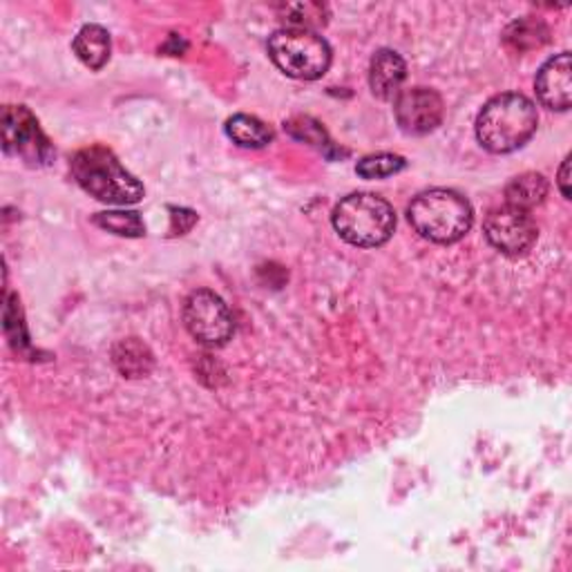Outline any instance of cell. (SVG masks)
I'll return each mask as SVG.
<instances>
[{
	"label": "cell",
	"instance_id": "6",
	"mask_svg": "<svg viewBox=\"0 0 572 572\" xmlns=\"http://www.w3.org/2000/svg\"><path fill=\"white\" fill-rule=\"evenodd\" d=\"M3 150L32 168L55 161V146L26 106H8L3 112Z\"/></svg>",
	"mask_w": 572,
	"mask_h": 572
},
{
	"label": "cell",
	"instance_id": "11",
	"mask_svg": "<svg viewBox=\"0 0 572 572\" xmlns=\"http://www.w3.org/2000/svg\"><path fill=\"white\" fill-rule=\"evenodd\" d=\"M407 79V66L394 50H378L369 66V88L381 101H394Z\"/></svg>",
	"mask_w": 572,
	"mask_h": 572
},
{
	"label": "cell",
	"instance_id": "2",
	"mask_svg": "<svg viewBox=\"0 0 572 572\" xmlns=\"http://www.w3.org/2000/svg\"><path fill=\"white\" fill-rule=\"evenodd\" d=\"M72 175L88 195L103 204L132 206L146 195L144 184L130 175L106 146L79 150L72 159Z\"/></svg>",
	"mask_w": 572,
	"mask_h": 572
},
{
	"label": "cell",
	"instance_id": "16",
	"mask_svg": "<svg viewBox=\"0 0 572 572\" xmlns=\"http://www.w3.org/2000/svg\"><path fill=\"white\" fill-rule=\"evenodd\" d=\"M282 23L286 30H307L314 32L327 26V8L320 3H294L279 8Z\"/></svg>",
	"mask_w": 572,
	"mask_h": 572
},
{
	"label": "cell",
	"instance_id": "20",
	"mask_svg": "<svg viewBox=\"0 0 572 572\" xmlns=\"http://www.w3.org/2000/svg\"><path fill=\"white\" fill-rule=\"evenodd\" d=\"M284 130L289 132L294 139L307 141V144L316 146L318 150H323V152H327V155L334 150V144L329 141L325 128H323L318 121L309 119V117H296V119H292V121H286V124H284Z\"/></svg>",
	"mask_w": 572,
	"mask_h": 572
},
{
	"label": "cell",
	"instance_id": "18",
	"mask_svg": "<svg viewBox=\"0 0 572 572\" xmlns=\"http://www.w3.org/2000/svg\"><path fill=\"white\" fill-rule=\"evenodd\" d=\"M548 41V28L541 21H516L505 30V43L519 52L541 48Z\"/></svg>",
	"mask_w": 572,
	"mask_h": 572
},
{
	"label": "cell",
	"instance_id": "9",
	"mask_svg": "<svg viewBox=\"0 0 572 572\" xmlns=\"http://www.w3.org/2000/svg\"><path fill=\"white\" fill-rule=\"evenodd\" d=\"M443 99L430 88L401 90L394 99V115L405 135L423 137L434 132L443 121Z\"/></svg>",
	"mask_w": 572,
	"mask_h": 572
},
{
	"label": "cell",
	"instance_id": "8",
	"mask_svg": "<svg viewBox=\"0 0 572 572\" xmlns=\"http://www.w3.org/2000/svg\"><path fill=\"white\" fill-rule=\"evenodd\" d=\"M487 241L507 257L525 255L539 235L536 221L527 210L501 206L490 210L483 224Z\"/></svg>",
	"mask_w": 572,
	"mask_h": 572
},
{
	"label": "cell",
	"instance_id": "4",
	"mask_svg": "<svg viewBox=\"0 0 572 572\" xmlns=\"http://www.w3.org/2000/svg\"><path fill=\"white\" fill-rule=\"evenodd\" d=\"M334 228L352 246L376 248L396 230L392 204L374 193H354L334 208Z\"/></svg>",
	"mask_w": 572,
	"mask_h": 572
},
{
	"label": "cell",
	"instance_id": "15",
	"mask_svg": "<svg viewBox=\"0 0 572 572\" xmlns=\"http://www.w3.org/2000/svg\"><path fill=\"white\" fill-rule=\"evenodd\" d=\"M226 135L239 148L259 150L273 141V130L250 115H235L226 121Z\"/></svg>",
	"mask_w": 572,
	"mask_h": 572
},
{
	"label": "cell",
	"instance_id": "21",
	"mask_svg": "<svg viewBox=\"0 0 572 572\" xmlns=\"http://www.w3.org/2000/svg\"><path fill=\"white\" fill-rule=\"evenodd\" d=\"M559 190L565 199H570V155L563 159L561 168H559Z\"/></svg>",
	"mask_w": 572,
	"mask_h": 572
},
{
	"label": "cell",
	"instance_id": "14",
	"mask_svg": "<svg viewBox=\"0 0 572 572\" xmlns=\"http://www.w3.org/2000/svg\"><path fill=\"white\" fill-rule=\"evenodd\" d=\"M548 190H550V186L543 175H539V172L519 175L505 186V206L530 213L534 206L543 204V199L548 197Z\"/></svg>",
	"mask_w": 572,
	"mask_h": 572
},
{
	"label": "cell",
	"instance_id": "17",
	"mask_svg": "<svg viewBox=\"0 0 572 572\" xmlns=\"http://www.w3.org/2000/svg\"><path fill=\"white\" fill-rule=\"evenodd\" d=\"M95 224L108 233L121 237H141L146 235V224L135 210H106L95 215Z\"/></svg>",
	"mask_w": 572,
	"mask_h": 572
},
{
	"label": "cell",
	"instance_id": "12",
	"mask_svg": "<svg viewBox=\"0 0 572 572\" xmlns=\"http://www.w3.org/2000/svg\"><path fill=\"white\" fill-rule=\"evenodd\" d=\"M112 363L126 378H146L155 367V356L139 338H126L112 347Z\"/></svg>",
	"mask_w": 572,
	"mask_h": 572
},
{
	"label": "cell",
	"instance_id": "5",
	"mask_svg": "<svg viewBox=\"0 0 572 572\" xmlns=\"http://www.w3.org/2000/svg\"><path fill=\"white\" fill-rule=\"evenodd\" d=\"M270 61L292 79L316 81L327 75L332 66V48L316 32L277 30L266 43Z\"/></svg>",
	"mask_w": 572,
	"mask_h": 572
},
{
	"label": "cell",
	"instance_id": "13",
	"mask_svg": "<svg viewBox=\"0 0 572 572\" xmlns=\"http://www.w3.org/2000/svg\"><path fill=\"white\" fill-rule=\"evenodd\" d=\"M72 48H75V55L81 59V63L88 66L90 70H101L110 61V52H112L110 34L101 26H83Z\"/></svg>",
	"mask_w": 572,
	"mask_h": 572
},
{
	"label": "cell",
	"instance_id": "3",
	"mask_svg": "<svg viewBox=\"0 0 572 572\" xmlns=\"http://www.w3.org/2000/svg\"><path fill=\"white\" fill-rule=\"evenodd\" d=\"M414 230L434 244H454L463 239L474 221L470 201L447 188L421 193L407 208Z\"/></svg>",
	"mask_w": 572,
	"mask_h": 572
},
{
	"label": "cell",
	"instance_id": "7",
	"mask_svg": "<svg viewBox=\"0 0 572 572\" xmlns=\"http://www.w3.org/2000/svg\"><path fill=\"white\" fill-rule=\"evenodd\" d=\"M184 325L188 334L206 347H221L235 332L228 305L208 289L193 292L184 303Z\"/></svg>",
	"mask_w": 572,
	"mask_h": 572
},
{
	"label": "cell",
	"instance_id": "1",
	"mask_svg": "<svg viewBox=\"0 0 572 572\" xmlns=\"http://www.w3.org/2000/svg\"><path fill=\"white\" fill-rule=\"evenodd\" d=\"M536 126L534 103L519 92H505L490 99L479 112L476 139L492 155H510L532 139Z\"/></svg>",
	"mask_w": 572,
	"mask_h": 572
},
{
	"label": "cell",
	"instance_id": "19",
	"mask_svg": "<svg viewBox=\"0 0 572 572\" xmlns=\"http://www.w3.org/2000/svg\"><path fill=\"white\" fill-rule=\"evenodd\" d=\"M405 166H407V161L401 155L381 152V155L363 157L356 166V172L363 179H385V177H392V175L401 172Z\"/></svg>",
	"mask_w": 572,
	"mask_h": 572
},
{
	"label": "cell",
	"instance_id": "10",
	"mask_svg": "<svg viewBox=\"0 0 572 572\" xmlns=\"http://www.w3.org/2000/svg\"><path fill=\"white\" fill-rule=\"evenodd\" d=\"M534 90L539 101L554 112L570 110L572 103V59L570 52H561L543 63L536 75Z\"/></svg>",
	"mask_w": 572,
	"mask_h": 572
}]
</instances>
